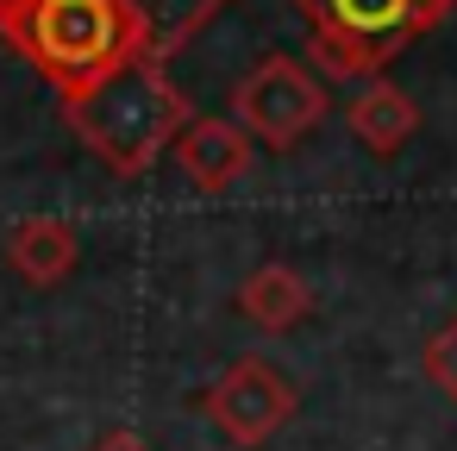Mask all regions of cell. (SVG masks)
Wrapping results in <instances>:
<instances>
[{
	"mask_svg": "<svg viewBox=\"0 0 457 451\" xmlns=\"http://www.w3.org/2000/svg\"><path fill=\"white\" fill-rule=\"evenodd\" d=\"M63 120L113 176H145L163 151H176V138L195 113H188L182 88L170 82V63L132 57L126 70L95 82L88 95L63 101Z\"/></svg>",
	"mask_w": 457,
	"mask_h": 451,
	"instance_id": "6da1fadb",
	"label": "cell"
},
{
	"mask_svg": "<svg viewBox=\"0 0 457 451\" xmlns=\"http://www.w3.org/2000/svg\"><path fill=\"white\" fill-rule=\"evenodd\" d=\"M7 38L63 101L88 95L113 70L145 57V32L126 0H26Z\"/></svg>",
	"mask_w": 457,
	"mask_h": 451,
	"instance_id": "7a4b0ae2",
	"label": "cell"
},
{
	"mask_svg": "<svg viewBox=\"0 0 457 451\" xmlns=\"http://www.w3.org/2000/svg\"><path fill=\"white\" fill-rule=\"evenodd\" d=\"M313 26V63L326 76L376 82L413 38H426L457 0H295Z\"/></svg>",
	"mask_w": 457,
	"mask_h": 451,
	"instance_id": "3957f363",
	"label": "cell"
},
{
	"mask_svg": "<svg viewBox=\"0 0 457 451\" xmlns=\"http://www.w3.org/2000/svg\"><path fill=\"white\" fill-rule=\"evenodd\" d=\"M326 107H332V95H326V82L307 70V63H295V57H263L238 88H232V120L251 132V138H263L270 151H295V138H307L320 120H326Z\"/></svg>",
	"mask_w": 457,
	"mask_h": 451,
	"instance_id": "277c9868",
	"label": "cell"
},
{
	"mask_svg": "<svg viewBox=\"0 0 457 451\" xmlns=\"http://www.w3.org/2000/svg\"><path fill=\"white\" fill-rule=\"evenodd\" d=\"M301 388L270 363V357H232L207 388H201V413L232 438V445H263L295 420Z\"/></svg>",
	"mask_w": 457,
	"mask_h": 451,
	"instance_id": "5b68a950",
	"label": "cell"
},
{
	"mask_svg": "<svg viewBox=\"0 0 457 451\" xmlns=\"http://www.w3.org/2000/svg\"><path fill=\"white\" fill-rule=\"evenodd\" d=\"M182 163V176L195 188H232L245 170H251V132L238 120H213V113H195L170 151Z\"/></svg>",
	"mask_w": 457,
	"mask_h": 451,
	"instance_id": "8992f818",
	"label": "cell"
},
{
	"mask_svg": "<svg viewBox=\"0 0 457 451\" xmlns=\"http://www.w3.org/2000/svg\"><path fill=\"white\" fill-rule=\"evenodd\" d=\"M345 126H351V138L363 145V151H376V157H395L413 132H420V101L407 95V88H395V82H363L357 88V101L345 107Z\"/></svg>",
	"mask_w": 457,
	"mask_h": 451,
	"instance_id": "52a82bcc",
	"label": "cell"
},
{
	"mask_svg": "<svg viewBox=\"0 0 457 451\" xmlns=\"http://www.w3.org/2000/svg\"><path fill=\"white\" fill-rule=\"evenodd\" d=\"M76 257H82V238H76V226L57 220V213H32V220H20V226L7 232V263H13L32 288L63 282V276L76 270Z\"/></svg>",
	"mask_w": 457,
	"mask_h": 451,
	"instance_id": "ba28073f",
	"label": "cell"
},
{
	"mask_svg": "<svg viewBox=\"0 0 457 451\" xmlns=\"http://www.w3.org/2000/svg\"><path fill=\"white\" fill-rule=\"evenodd\" d=\"M238 313L263 332H288L313 313V288L288 270V263H257L245 282H238Z\"/></svg>",
	"mask_w": 457,
	"mask_h": 451,
	"instance_id": "9c48e42d",
	"label": "cell"
},
{
	"mask_svg": "<svg viewBox=\"0 0 457 451\" xmlns=\"http://www.w3.org/2000/svg\"><path fill=\"white\" fill-rule=\"evenodd\" d=\"M138 32H145V57L170 63L182 45H195L220 13H226V0H126Z\"/></svg>",
	"mask_w": 457,
	"mask_h": 451,
	"instance_id": "30bf717a",
	"label": "cell"
},
{
	"mask_svg": "<svg viewBox=\"0 0 457 451\" xmlns=\"http://www.w3.org/2000/svg\"><path fill=\"white\" fill-rule=\"evenodd\" d=\"M420 370H426V382L445 395V401H457V313L426 338V351H420Z\"/></svg>",
	"mask_w": 457,
	"mask_h": 451,
	"instance_id": "8fae6325",
	"label": "cell"
},
{
	"mask_svg": "<svg viewBox=\"0 0 457 451\" xmlns=\"http://www.w3.org/2000/svg\"><path fill=\"white\" fill-rule=\"evenodd\" d=\"M95 451H151L138 432H107V438H95Z\"/></svg>",
	"mask_w": 457,
	"mask_h": 451,
	"instance_id": "7c38bea8",
	"label": "cell"
},
{
	"mask_svg": "<svg viewBox=\"0 0 457 451\" xmlns=\"http://www.w3.org/2000/svg\"><path fill=\"white\" fill-rule=\"evenodd\" d=\"M20 13H26V0H0V32H7V26H13Z\"/></svg>",
	"mask_w": 457,
	"mask_h": 451,
	"instance_id": "4fadbf2b",
	"label": "cell"
}]
</instances>
